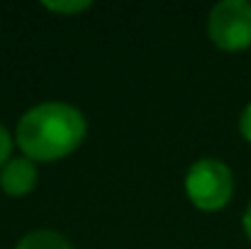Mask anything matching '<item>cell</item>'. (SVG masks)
I'll list each match as a JSON object with an SVG mask.
<instances>
[{"label": "cell", "mask_w": 251, "mask_h": 249, "mask_svg": "<svg viewBox=\"0 0 251 249\" xmlns=\"http://www.w3.org/2000/svg\"><path fill=\"white\" fill-rule=\"evenodd\" d=\"M210 39L225 52H239L251 44V2L222 0L210 10Z\"/></svg>", "instance_id": "3"}, {"label": "cell", "mask_w": 251, "mask_h": 249, "mask_svg": "<svg viewBox=\"0 0 251 249\" xmlns=\"http://www.w3.org/2000/svg\"><path fill=\"white\" fill-rule=\"evenodd\" d=\"M239 130H242V137L251 142V105L244 108V112H242V117H239Z\"/></svg>", "instance_id": "8"}, {"label": "cell", "mask_w": 251, "mask_h": 249, "mask_svg": "<svg viewBox=\"0 0 251 249\" xmlns=\"http://www.w3.org/2000/svg\"><path fill=\"white\" fill-rule=\"evenodd\" d=\"M10 152H12V139H10L7 130L0 125V166H5L10 162Z\"/></svg>", "instance_id": "7"}, {"label": "cell", "mask_w": 251, "mask_h": 249, "mask_svg": "<svg viewBox=\"0 0 251 249\" xmlns=\"http://www.w3.org/2000/svg\"><path fill=\"white\" fill-rule=\"evenodd\" d=\"M15 249H74L59 232H51V230H37V232H29L25 235Z\"/></svg>", "instance_id": "5"}, {"label": "cell", "mask_w": 251, "mask_h": 249, "mask_svg": "<svg viewBox=\"0 0 251 249\" xmlns=\"http://www.w3.org/2000/svg\"><path fill=\"white\" fill-rule=\"evenodd\" d=\"M244 232H247V237L251 240V203H249V208H247V213H244Z\"/></svg>", "instance_id": "9"}, {"label": "cell", "mask_w": 251, "mask_h": 249, "mask_svg": "<svg viewBox=\"0 0 251 249\" xmlns=\"http://www.w3.org/2000/svg\"><path fill=\"white\" fill-rule=\"evenodd\" d=\"M34 186H37V166H34L32 159L15 157V159H10L7 164L2 166V171H0V188L7 195H12V198L27 195Z\"/></svg>", "instance_id": "4"}, {"label": "cell", "mask_w": 251, "mask_h": 249, "mask_svg": "<svg viewBox=\"0 0 251 249\" xmlns=\"http://www.w3.org/2000/svg\"><path fill=\"white\" fill-rule=\"evenodd\" d=\"M232 171L217 159H200L185 176V193L200 210H220L232 198Z\"/></svg>", "instance_id": "2"}, {"label": "cell", "mask_w": 251, "mask_h": 249, "mask_svg": "<svg viewBox=\"0 0 251 249\" xmlns=\"http://www.w3.org/2000/svg\"><path fill=\"white\" fill-rule=\"evenodd\" d=\"M85 137L83 115L66 103H42L22 115L15 142L32 162H56L69 157Z\"/></svg>", "instance_id": "1"}, {"label": "cell", "mask_w": 251, "mask_h": 249, "mask_svg": "<svg viewBox=\"0 0 251 249\" xmlns=\"http://www.w3.org/2000/svg\"><path fill=\"white\" fill-rule=\"evenodd\" d=\"M49 10H54V12H81L85 7H90V2L88 0H76V2H44Z\"/></svg>", "instance_id": "6"}]
</instances>
